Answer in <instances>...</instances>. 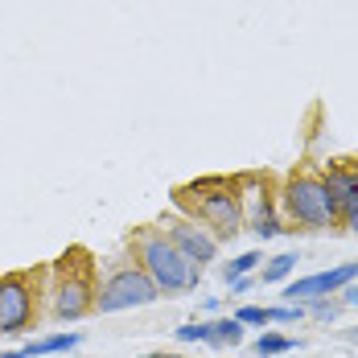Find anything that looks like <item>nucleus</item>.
Segmentation results:
<instances>
[{
	"label": "nucleus",
	"mask_w": 358,
	"mask_h": 358,
	"mask_svg": "<svg viewBox=\"0 0 358 358\" xmlns=\"http://www.w3.org/2000/svg\"><path fill=\"white\" fill-rule=\"evenodd\" d=\"M178 202L189 206L194 222L202 218L206 227H215L222 239H231L239 227H243V194L239 185L227 178H202V181H189L178 189Z\"/></svg>",
	"instance_id": "f257e3e1"
},
{
	"label": "nucleus",
	"mask_w": 358,
	"mask_h": 358,
	"mask_svg": "<svg viewBox=\"0 0 358 358\" xmlns=\"http://www.w3.org/2000/svg\"><path fill=\"white\" fill-rule=\"evenodd\" d=\"M136 259H141L144 276L157 285V292H165V296L198 288L202 268H198L194 259H185V255L169 243L165 231H141V235H136Z\"/></svg>",
	"instance_id": "f03ea898"
},
{
	"label": "nucleus",
	"mask_w": 358,
	"mask_h": 358,
	"mask_svg": "<svg viewBox=\"0 0 358 358\" xmlns=\"http://www.w3.org/2000/svg\"><path fill=\"white\" fill-rule=\"evenodd\" d=\"M285 215L292 222H301V227H334L338 222V206H334V198L325 194V181L317 173H292L285 181Z\"/></svg>",
	"instance_id": "7ed1b4c3"
},
{
	"label": "nucleus",
	"mask_w": 358,
	"mask_h": 358,
	"mask_svg": "<svg viewBox=\"0 0 358 358\" xmlns=\"http://www.w3.org/2000/svg\"><path fill=\"white\" fill-rule=\"evenodd\" d=\"M161 292L157 285L144 276L141 264H128V268H115L108 280L95 292V309L99 313H124V309H141V305H152Z\"/></svg>",
	"instance_id": "20e7f679"
},
{
	"label": "nucleus",
	"mask_w": 358,
	"mask_h": 358,
	"mask_svg": "<svg viewBox=\"0 0 358 358\" xmlns=\"http://www.w3.org/2000/svg\"><path fill=\"white\" fill-rule=\"evenodd\" d=\"M37 313V292L25 272L0 276V334H25Z\"/></svg>",
	"instance_id": "39448f33"
},
{
	"label": "nucleus",
	"mask_w": 358,
	"mask_h": 358,
	"mask_svg": "<svg viewBox=\"0 0 358 358\" xmlns=\"http://www.w3.org/2000/svg\"><path fill=\"white\" fill-rule=\"evenodd\" d=\"M355 280H358V259H350V264H338V268H329V272H313V276L292 280L280 296H285L288 305H301V301H313V296L342 292V288L355 285Z\"/></svg>",
	"instance_id": "423d86ee"
},
{
	"label": "nucleus",
	"mask_w": 358,
	"mask_h": 358,
	"mask_svg": "<svg viewBox=\"0 0 358 358\" xmlns=\"http://www.w3.org/2000/svg\"><path fill=\"white\" fill-rule=\"evenodd\" d=\"M95 292L99 288L91 285L87 272H74V276H62L54 285V317L58 322H78L95 309Z\"/></svg>",
	"instance_id": "0eeeda50"
},
{
	"label": "nucleus",
	"mask_w": 358,
	"mask_h": 358,
	"mask_svg": "<svg viewBox=\"0 0 358 358\" xmlns=\"http://www.w3.org/2000/svg\"><path fill=\"white\" fill-rule=\"evenodd\" d=\"M165 235H169V243H173L185 259H194L198 268H206L218 255V235H210L206 227H198L194 218H173V222L165 227Z\"/></svg>",
	"instance_id": "6e6552de"
},
{
	"label": "nucleus",
	"mask_w": 358,
	"mask_h": 358,
	"mask_svg": "<svg viewBox=\"0 0 358 358\" xmlns=\"http://www.w3.org/2000/svg\"><path fill=\"white\" fill-rule=\"evenodd\" d=\"M325 194L334 198V206H338V218H346V222H355L358 218V169L350 165H334V169H325Z\"/></svg>",
	"instance_id": "1a4fd4ad"
},
{
	"label": "nucleus",
	"mask_w": 358,
	"mask_h": 358,
	"mask_svg": "<svg viewBox=\"0 0 358 358\" xmlns=\"http://www.w3.org/2000/svg\"><path fill=\"white\" fill-rule=\"evenodd\" d=\"M83 338L78 334H50V338H37V342H25L21 355L25 358H45V355H71Z\"/></svg>",
	"instance_id": "9d476101"
},
{
	"label": "nucleus",
	"mask_w": 358,
	"mask_h": 358,
	"mask_svg": "<svg viewBox=\"0 0 358 358\" xmlns=\"http://www.w3.org/2000/svg\"><path fill=\"white\" fill-rule=\"evenodd\" d=\"M251 231H255L259 239H272V235H280V231H285V227H280V218H276V210H272V198H268V189H264V194H255Z\"/></svg>",
	"instance_id": "9b49d317"
},
{
	"label": "nucleus",
	"mask_w": 358,
	"mask_h": 358,
	"mask_svg": "<svg viewBox=\"0 0 358 358\" xmlns=\"http://www.w3.org/2000/svg\"><path fill=\"white\" fill-rule=\"evenodd\" d=\"M251 350H255V358H280V355H296L301 342L288 338V334H259V338L251 342Z\"/></svg>",
	"instance_id": "f8f14e48"
},
{
	"label": "nucleus",
	"mask_w": 358,
	"mask_h": 358,
	"mask_svg": "<svg viewBox=\"0 0 358 358\" xmlns=\"http://www.w3.org/2000/svg\"><path fill=\"white\" fill-rule=\"evenodd\" d=\"M243 342V325L235 317H218L210 322V346H239Z\"/></svg>",
	"instance_id": "ddd939ff"
},
{
	"label": "nucleus",
	"mask_w": 358,
	"mask_h": 358,
	"mask_svg": "<svg viewBox=\"0 0 358 358\" xmlns=\"http://www.w3.org/2000/svg\"><path fill=\"white\" fill-rule=\"evenodd\" d=\"M292 268H296V255H272L259 276H264V285H280V280L292 276Z\"/></svg>",
	"instance_id": "4468645a"
},
{
	"label": "nucleus",
	"mask_w": 358,
	"mask_h": 358,
	"mask_svg": "<svg viewBox=\"0 0 358 358\" xmlns=\"http://www.w3.org/2000/svg\"><path fill=\"white\" fill-rule=\"evenodd\" d=\"M259 259H264L259 251H243L239 259H231V264L222 268V276H227V280H239V276H248V272H255V268H259Z\"/></svg>",
	"instance_id": "2eb2a0df"
},
{
	"label": "nucleus",
	"mask_w": 358,
	"mask_h": 358,
	"mask_svg": "<svg viewBox=\"0 0 358 358\" xmlns=\"http://www.w3.org/2000/svg\"><path fill=\"white\" fill-rule=\"evenodd\" d=\"M264 313H268V325H292L305 317L301 305H276V309H264Z\"/></svg>",
	"instance_id": "dca6fc26"
},
{
	"label": "nucleus",
	"mask_w": 358,
	"mask_h": 358,
	"mask_svg": "<svg viewBox=\"0 0 358 358\" xmlns=\"http://www.w3.org/2000/svg\"><path fill=\"white\" fill-rule=\"evenodd\" d=\"M178 342H210V322L178 325Z\"/></svg>",
	"instance_id": "f3484780"
},
{
	"label": "nucleus",
	"mask_w": 358,
	"mask_h": 358,
	"mask_svg": "<svg viewBox=\"0 0 358 358\" xmlns=\"http://www.w3.org/2000/svg\"><path fill=\"white\" fill-rule=\"evenodd\" d=\"M309 313H313L317 322H334V317H338V305H334L329 296H313V301H309Z\"/></svg>",
	"instance_id": "a211bd4d"
},
{
	"label": "nucleus",
	"mask_w": 358,
	"mask_h": 358,
	"mask_svg": "<svg viewBox=\"0 0 358 358\" xmlns=\"http://www.w3.org/2000/svg\"><path fill=\"white\" fill-rule=\"evenodd\" d=\"M235 322L239 325H268V313H264V305H243L235 313Z\"/></svg>",
	"instance_id": "6ab92c4d"
},
{
	"label": "nucleus",
	"mask_w": 358,
	"mask_h": 358,
	"mask_svg": "<svg viewBox=\"0 0 358 358\" xmlns=\"http://www.w3.org/2000/svg\"><path fill=\"white\" fill-rule=\"evenodd\" d=\"M342 305H346V309H358V285L342 288Z\"/></svg>",
	"instance_id": "aec40b11"
},
{
	"label": "nucleus",
	"mask_w": 358,
	"mask_h": 358,
	"mask_svg": "<svg viewBox=\"0 0 358 358\" xmlns=\"http://www.w3.org/2000/svg\"><path fill=\"white\" fill-rule=\"evenodd\" d=\"M227 285H231V296H239V292H248L251 288V280L248 276H239V280H227Z\"/></svg>",
	"instance_id": "412c9836"
},
{
	"label": "nucleus",
	"mask_w": 358,
	"mask_h": 358,
	"mask_svg": "<svg viewBox=\"0 0 358 358\" xmlns=\"http://www.w3.org/2000/svg\"><path fill=\"white\" fill-rule=\"evenodd\" d=\"M0 358H25V355H21V350H4Z\"/></svg>",
	"instance_id": "4be33fe9"
},
{
	"label": "nucleus",
	"mask_w": 358,
	"mask_h": 358,
	"mask_svg": "<svg viewBox=\"0 0 358 358\" xmlns=\"http://www.w3.org/2000/svg\"><path fill=\"white\" fill-rule=\"evenodd\" d=\"M157 358H185V355H157Z\"/></svg>",
	"instance_id": "5701e85b"
},
{
	"label": "nucleus",
	"mask_w": 358,
	"mask_h": 358,
	"mask_svg": "<svg viewBox=\"0 0 358 358\" xmlns=\"http://www.w3.org/2000/svg\"><path fill=\"white\" fill-rule=\"evenodd\" d=\"M350 231H355V235H358V218H355V222H350Z\"/></svg>",
	"instance_id": "b1692460"
},
{
	"label": "nucleus",
	"mask_w": 358,
	"mask_h": 358,
	"mask_svg": "<svg viewBox=\"0 0 358 358\" xmlns=\"http://www.w3.org/2000/svg\"><path fill=\"white\" fill-rule=\"evenodd\" d=\"M141 358H157V355H141Z\"/></svg>",
	"instance_id": "393cba45"
}]
</instances>
